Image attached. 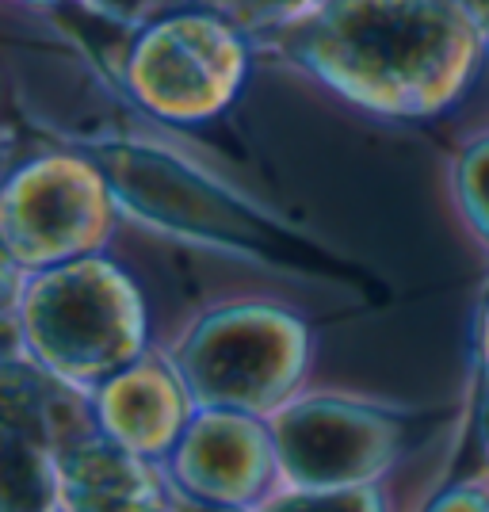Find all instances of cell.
<instances>
[{"instance_id":"obj_8","label":"cell","mask_w":489,"mask_h":512,"mask_svg":"<svg viewBox=\"0 0 489 512\" xmlns=\"http://www.w3.org/2000/svg\"><path fill=\"white\" fill-rule=\"evenodd\" d=\"M54 478L39 459V440L23 436L8 425V451H4V505L8 512H46Z\"/></svg>"},{"instance_id":"obj_3","label":"cell","mask_w":489,"mask_h":512,"mask_svg":"<svg viewBox=\"0 0 489 512\" xmlns=\"http://www.w3.org/2000/svg\"><path fill=\"white\" fill-rule=\"evenodd\" d=\"M402 444V425L348 406H306L279 425V455L295 482L341 490L371 478Z\"/></svg>"},{"instance_id":"obj_1","label":"cell","mask_w":489,"mask_h":512,"mask_svg":"<svg viewBox=\"0 0 489 512\" xmlns=\"http://www.w3.org/2000/svg\"><path fill=\"white\" fill-rule=\"evenodd\" d=\"M100 161L130 207L149 214L161 226H176V230L214 237V241H234L245 249H264V253L276 256L302 253L291 237L276 234L256 214L226 203L203 180L180 172L161 157H149L138 150H104Z\"/></svg>"},{"instance_id":"obj_5","label":"cell","mask_w":489,"mask_h":512,"mask_svg":"<svg viewBox=\"0 0 489 512\" xmlns=\"http://www.w3.org/2000/svg\"><path fill=\"white\" fill-rule=\"evenodd\" d=\"M176 474L207 509H241L268 478V444L245 417L218 413L184 432Z\"/></svg>"},{"instance_id":"obj_12","label":"cell","mask_w":489,"mask_h":512,"mask_svg":"<svg viewBox=\"0 0 489 512\" xmlns=\"http://www.w3.org/2000/svg\"><path fill=\"white\" fill-rule=\"evenodd\" d=\"M486 352H489V325H486Z\"/></svg>"},{"instance_id":"obj_13","label":"cell","mask_w":489,"mask_h":512,"mask_svg":"<svg viewBox=\"0 0 489 512\" xmlns=\"http://www.w3.org/2000/svg\"><path fill=\"white\" fill-rule=\"evenodd\" d=\"M486 436H489V425H486Z\"/></svg>"},{"instance_id":"obj_10","label":"cell","mask_w":489,"mask_h":512,"mask_svg":"<svg viewBox=\"0 0 489 512\" xmlns=\"http://www.w3.org/2000/svg\"><path fill=\"white\" fill-rule=\"evenodd\" d=\"M432 512H489V505L478 497V493L455 490V493H447L444 501H436V505H432Z\"/></svg>"},{"instance_id":"obj_9","label":"cell","mask_w":489,"mask_h":512,"mask_svg":"<svg viewBox=\"0 0 489 512\" xmlns=\"http://www.w3.org/2000/svg\"><path fill=\"white\" fill-rule=\"evenodd\" d=\"M272 512H379V501L367 493H314V497H298V501H283Z\"/></svg>"},{"instance_id":"obj_4","label":"cell","mask_w":489,"mask_h":512,"mask_svg":"<svg viewBox=\"0 0 489 512\" xmlns=\"http://www.w3.org/2000/svg\"><path fill=\"white\" fill-rule=\"evenodd\" d=\"M192 371L211 398L256 406L279 394L295 371V333L264 314L226 318L195 341Z\"/></svg>"},{"instance_id":"obj_2","label":"cell","mask_w":489,"mask_h":512,"mask_svg":"<svg viewBox=\"0 0 489 512\" xmlns=\"http://www.w3.org/2000/svg\"><path fill=\"white\" fill-rule=\"evenodd\" d=\"M27 318L50 360H65L81 371L127 360L134 344V310L123 283L92 264L43 287Z\"/></svg>"},{"instance_id":"obj_7","label":"cell","mask_w":489,"mask_h":512,"mask_svg":"<svg viewBox=\"0 0 489 512\" xmlns=\"http://www.w3.org/2000/svg\"><path fill=\"white\" fill-rule=\"evenodd\" d=\"M107 425L127 451H161L180 428L176 386L157 371H134L107 390Z\"/></svg>"},{"instance_id":"obj_11","label":"cell","mask_w":489,"mask_h":512,"mask_svg":"<svg viewBox=\"0 0 489 512\" xmlns=\"http://www.w3.org/2000/svg\"><path fill=\"white\" fill-rule=\"evenodd\" d=\"M474 203L482 207L486 214V226H489V153L474 165Z\"/></svg>"},{"instance_id":"obj_6","label":"cell","mask_w":489,"mask_h":512,"mask_svg":"<svg viewBox=\"0 0 489 512\" xmlns=\"http://www.w3.org/2000/svg\"><path fill=\"white\" fill-rule=\"evenodd\" d=\"M58 486L73 512H157L146 470L119 444H81L58 463Z\"/></svg>"}]
</instances>
